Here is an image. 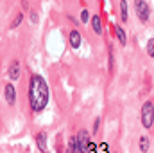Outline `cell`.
<instances>
[{
	"mask_svg": "<svg viewBox=\"0 0 154 153\" xmlns=\"http://www.w3.org/2000/svg\"><path fill=\"white\" fill-rule=\"evenodd\" d=\"M29 103L32 112H41L48 103V86L41 76L34 74L29 81Z\"/></svg>",
	"mask_w": 154,
	"mask_h": 153,
	"instance_id": "1",
	"label": "cell"
},
{
	"mask_svg": "<svg viewBox=\"0 0 154 153\" xmlns=\"http://www.w3.org/2000/svg\"><path fill=\"white\" fill-rule=\"evenodd\" d=\"M134 9H136V15H138L140 22H147L149 20L151 9H149V5H147L145 0H134Z\"/></svg>",
	"mask_w": 154,
	"mask_h": 153,
	"instance_id": "2",
	"label": "cell"
},
{
	"mask_svg": "<svg viewBox=\"0 0 154 153\" xmlns=\"http://www.w3.org/2000/svg\"><path fill=\"white\" fill-rule=\"evenodd\" d=\"M152 115H154L152 103H151V101H147V103L143 105V108H142V122H143V126H145L147 130L152 126Z\"/></svg>",
	"mask_w": 154,
	"mask_h": 153,
	"instance_id": "3",
	"label": "cell"
},
{
	"mask_svg": "<svg viewBox=\"0 0 154 153\" xmlns=\"http://www.w3.org/2000/svg\"><path fill=\"white\" fill-rule=\"evenodd\" d=\"M4 96H5V101H7V105H14L16 103V90H14V86L11 85V83H7L5 86H4Z\"/></svg>",
	"mask_w": 154,
	"mask_h": 153,
	"instance_id": "4",
	"label": "cell"
},
{
	"mask_svg": "<svg viewBox=\"0 0 154 153\" xmlns=\"http://www.w3.org/2000/svg\"><path fill=\"white\" fill-rule=\"evenodd\" d=\"M75 139H77V150H79V151H84V148H86V144H88V141H90V133H88L86 130H81L75 135Z\"/></svg>",
	"mask_w": 154,
	"mask_h": 153,
	"instance_id": "5",
	"label": "cell"
},
{
	"mask_svg": "<svg viewBox=\"0 0 154 153\" xmlns=\"http://www.w3.org/2000/svg\"><path fill=\"white\" fill-rule=\"evenodd\" d=\"M7 72H9V79H11V81H16V79L20 77V63H18V61H13V63L9 65V70H7Z\"/></svg>",
	"mask_w": 154,
	"mask_h": 153,
	"instance_id": "6",
	"label": "cell"
},
{
	"mask_svg": "<svg viewBox=\"0 0 154 153\" xmlns=\"http://www.w3.org/2000/svg\"><path fill=\"white\" fill-rule=\"evenodd\" d=\"M36 144H38V148L41 150V151L47 150V133H45V132L36 133Z\"/></svg>",
	"mask_w": 154,
	"mask_h": 153,
	"instance_id": "7",
	"label": "cell"
},
{
	"mask_svg": "<svg viewBox=\"0 0 154 153\" xmlns=\"http://www.w3.org/2000/svg\"><path fill=\"white\" fill-rule=\"evenodd\" d=\"M91 27H93V31L97 33V34H100L102 33V20H100V16H91Z\"/></svg>",
	"mask_w": 154,
	"mask_h": 153,
	"instance_id": "8",
	"label": "cell"
},
{
	"mask_svg": "<svg viewBox=\"0 0 154 153\" xmlns=\"http://www.w3.org/2000/svg\"><path fill=\"white\" fill-rule=\"evenodd\" d=\"M120 18H122V22H127V18H129L127 2H125V0H120Z\"/></svg>",
	"mask_w": 154,
	"mask_h": 153,
	"instance_id": "9",
	"label": "cell"
},
{
	"mask_svg": "<svg viewBox=\"0 0 154 153\" xmlns=\"http://www.w3.org/2000/svg\"><path fill=\"white\" fill-rule=\"evenodd\" d=\"M70 45H72L74 49H77V47L81 45V34H79L77 31H72V33H70Z\"/></svg>",
	"mask_w": 154,
	"mask_h": 153,
	"instance_id": "10",
	"label": "cell"
},
{
	"mask_svg": "<svg viewBox=\"0 0 154 153\" xmlns=\"http://www.w3.org/2000/svg\"><path fill=\"white\" fill-rule=\"evenodd\" d=\"M115 31H116V38H118V41H120L122 45H125V43H127V36H125V31H124L122 27H116Z\"/></svg>",
	"mask_w": 154,
	"mask_h": 153,
	"instance_id": "11",
	"label": "cell"
},
{
	"mask_svg": "<svg viewBox=\"0 0 154 153\" xmlns=\"http://www.w3.org/2000/svg\"><path fill=\"white\" fill-rule=\"evenodd\" d=\"M140 151H149V137H140Z\"/></svg>",
	"mask_w": 154,
	"mask_h": 153,
	"instance_id": "12",
	"label": "cell"
},
{
	"mask_svg": "<svg viewBox=\"0 0 154 153\" xmlns=\"http://www.w3.org/2000/svg\"><path fill=\"white\" fill-rule=\"evenodd\" d=\"M68 150H70V151H79V150H77V139L75 137L70 139V142H68Z\"/></svg>",
	"mask_w": 154,
	"mask_h": 153,
	"instance_id": "13",
	"label": "cell"
},
{
	"mask_svg": "<svg viewBox=\"0 0 154 153\" xmlns=\"http://www.w3.org/2000/svg\"><path fill=\"white\" fill-rule=\"evenodd\" d=\"M147 54L149 56H154V40L152 38L147 41Z\"/></svg>",
	"mask_w": 154,
	"mask_h": 153,
	"instance_id": "14",
	"label": "cell"
},
{
	"mask_svg": "<svg viewBox=\"0 0 154 153\" xmlns=\"http://www.w3.org/2000/svg\"><path fill=\"white\" fill-rule=\"evenodd\" d=\"M22 20H23V15H18V16L14 18V22L11 24V27H13V29H14V27H18V25L22 24Z\"/></svg>",
	"mask_w": 154,
	"mask_h": 153,
	"instance_id": "15",
	"label": "cell"
},
{
	"mask_svg": "<svg viewBox=\"0 0 154 153\" xmlns=\"http://www.w3.org/2000/svg\"><path fill=\"white\" fill-rule=\"evenodd\" d=\"M81 20H82V24H86V22L90 20V15H88L86 9H82V13H81Z\"/></svg>",
	"mask_w": 154,
	"mask_h": 153,
	"instance_id": "16",
	"label": "cell"
},
{
	"mask_svg": "<svg viewBox=\"0 0 154 153\" xmlns=\"http://www.w3.org/2000/svg\"><path fill=\"white\" fill-rule=\"evenodd\" d=\"M99 128H100V119L97 117V119H95V122H93V133H97V132H99Z\"/></svg>",
	"mask_w": 154,
	"mask_h": 153,
	"instance_id": "17",
	"label": "cell"
},
{
	"mask_svg": "<svg viewBox=\"0 0 154 153\" xmlns=\"http://www.w3.org/2000/svg\"><path fill=\"white\" fill-rule=\"evenodd\" d=\"M99 148H100V150H102V151H106V150H108V144H100V146H99Z\"/></svg>",
	"mask_w": 154,
	"mask_h": 153,
	"instance_id": "18",
	"label": "cell"
}]
</instances>
